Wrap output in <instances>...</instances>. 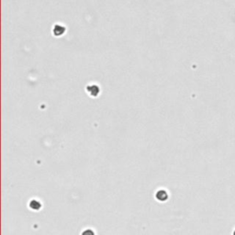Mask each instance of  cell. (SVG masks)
Masks as SVG:
<instances>
[{
  "instance_id": "6da1fadb",
  "label": "cell",
  "mask_w": 235,
  "mask_h": 235,
  "mask_svg": "<svg viewBox=\"0 0 235 235\" xmlns=\"http://www.w3.org/2000/svg\"><path fill=\"white\" fill-rule=\"evenodd\" d=\"M155 197L157 198V200L159 201H162V202H164V201H166L167 198H168V194L165 190L164 189H162V190H158L156 194H155Z\"/></svg>"
},
{
  "instance_id": "277c9868",
  "label": "cell",
  "mask_w": 235,
  "mask_h": 235,
  "mask_svg": "<svg viewBox=\"0 0 235 235\" xmlns=\"http://www.w3.org/2000/svg\"><path fill=\"white\" fill-rule=\"evenodd\" d=\"M233 235H235V231H233Z\"/></svg>"
},
{
  "instance_id": "3957f363",
  "label": "cell",
  "mask_w": 235,
  "mask_h": 235,
  "mask_svg": "<svg viewBox=\"0 0 235 235\" xmlns=\"http://www.w3.org/2000/svg\"><path fill=\"white\" fill-rule=\"evenodd\" d=\"M82 235H95V232L92 230H90V229H87V230L83 231Z\"/></svg>"
},
{
  "instance_id": "7a4b0ae2",
  "label": "cell",
  "mask_w": 235,
  "mask_h": 235,
  "mask_svg": "<svg viewBox=\"0 0 235 235\" xmlns=\"http://www.w3.org/2000/svg\"><path fill=\"white\" fill-rule=\"evenodd\" d=\"M29 208L34 210H39L41 208V204L39 201L33 199V200H31V202H29Z\"/></svg>"
}]
</instances>
